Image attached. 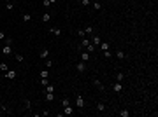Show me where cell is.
Wrapping results in <instances>:
<instances>
[{
	"label": "cell",
	"instance_id": "4",
	"mask_svg": "<svg viewBox=\"0 0 158 117\" xmlns=\"http://www.w3.org/2000/svg\"><path fill=\"white\" fill-rule=\"evenodd\" d=\"M112 91H114V93H121V91H123V84H121V82L112 84Z\"/></svg>",
	"mask_w": 158,
	"mask_h": 117
},
{
	"label": "cell",
	"instance_id": "38",
	"mask_svg": "<svg viewBox=\"0 0 158 117\" xmlns=\"http://www.w3.org/2000/svg\"><path fill=\"white\" fill-rule=\"evenodd\" d=\"M4 114H5V112H4V110H2V108H0V115H4Z\"/></svg>",
	"mask_w": 158,
	"mask_h": 117
},
{
	"label": "cell",
	"instance_id": "32",
	"mask_svg": "<svg viewBox=\"0 0 158 117\" xmlns=\"http://www.w3.org/2000/svg\"><path fill=\"white\" fill-rule=\"evenodd\" d=\"M62 105H63V107H67V105H70V101L67 100V98H63V100H62Z\"/></svg>",
	"mask_w": 158,
	"mask_h": 117
},
{
	"label": "cell",
	"instance_id": "25",
	"mask_svg": "<svg viewBox=\"0 0 158 117\" xmlns=\"http://www.w3.org/2000/svg\"><path fill=\"white\" fill-rule=\"evenodd\" d=\"M5 9H7V11H12V9H14V4H12V2H7V4H5Z\"/></svg>",
	"mask_w": 158,
	"mask_h": 117
},
{
	"label": "cell",
	"instance_id": "30",
	"mask_svg": "<svg viewBox=\"0 0 158 117\" xmlns=\"http://www.w3.org/2000/svg\"><path fill=\"white\" fill-rule=\"evenodd\" d=\"M25 107L30 110V108H32V101H30V100H25Z\"/></svg>",
	"mask_w": 158,
	"mask_h": 117
},
{
	"label": "cell",
	"instance_id": "2",
	"mask_svg": "<svg viewBox=\"0 0 158 117\" xmlns=\"http://www.w3.org/2000/svg\"><path fill=\"white\" fill-rule=\"evenodd\" d=\"M0 53H2V54H12V47H11V44H5Z\"/></svg>",
	"mask_w": 158,
	"mask_h": 117
},
{
	"label": "cell",
	"instance_id": "15",
	"mask_svg": "<svg viewBox=\"0 0 158 117\" xmlns=\"http://www.w3.org/2000/svg\"><path fill=\"white\" fill-rule=\"evenodd\" d=\"M91 5H93V9H95V11H100V9H102V2H99V0L91 2Z\"/></svg>",
	"mask_w": 158,
	"mask_h": 117
},
{
	"label": "cell",
	"instance_id": "19",
	"mask_svg": "<svg viewBox=\"0 0 158 117\" xmlns=\"http://www.w3.org/2000/svg\"><path fill=\"white\" fill-rule=\"evenodd\" d=\"M123 79H125V74L123 72H118L116 74V82H123Z\"/></svg>",
	"mask_w": 158,
	"mask_h": 117
},
{
	"label": "cell",
	"instance_id": "39",
	"mask_svg": "<svg viewBox=\"0 0 158 117\" xmlns=\"http://www.w3.org/2000/svg\"><path fill=\"white\" fill-rule=\"evenodd\" d=\"M7 2H12V0H5V4H7Z\"/></svg>",
	"mask_w": 158,
	"mask_h": 117
},
{
	"label": "cell",
	"instance_id": "27",
	"mask_svg": "<svg viewBox=\"0 0 158 117\" xmlns=\"http://www.w3.org/2000/svg\"><path fill=\"white\" fill-rule=\"evenodd\" d=\"M79 4L86 7V5H90V4H91V0H81V2H79Z\"/></svg>",
	"mask_w": 158,
	"mask_h": 117
},
{
	"label": "cell",
	"instance_id": "31",
	"mask_svg": "<svg viewBox=\"0 0 158 117\" xmlns=\"http://www.w3.org/2000/svg\"><path fill=\"white\" fill-rule=\"evenodd\" d=\"M7 68H9V67H7V63H0V70H2V72H5Z\"/></svg>",
	"mask_w": 158,
	"mask_h": 117
},
{
	"label": "cell",
	"instance_id": "24",
	"mask_svg": "<svg viewBox=\"0 0 158 117\" xmlns=\"http://www.w3.org/2000/svg\"><path fill=\"white\" fill-rule=\"evenodd\" d=\"M5 39H7V35H5V32H4V30H0V42H4Z\"/></svg>",
	"mask_w": 158,
	"mask_h": 117
},
{
	"label": "cell",
	"instance_id": "18",
	"mask_svg": "<svg viewBox=\"0 0 158 117\" xmlns=\"http://www.w3.org/2000/svg\"><path fill=\"white\" fill-rule=\"evenodd\" d=\"M49 32H51L53 35H56V37H60V35H62V30H60V28H49Z\"/></svg>",
	"mask_w": 158,
	"mask_h": 117
},
{
	"label": "cell",
	"instance_id": "12",
	"mask_svg": "<svg viewBox=\"0 0 158 117\" xmlns=\"http://www.w3.org/2000/svg\"><path fill=\"white\" fill-rule=\"evenodd\" d=\"M49 21H51V12L42 14V23H49Z\"/></svg>",
	"mask_w": 158,
	"mask_h": 117
},
{
	"label": "cell",
	"instance_id": "13",
	"mask_svg": "<svg viewBox=\"0 0 158 117\" xmlns=\"http://www.w3.org/2000/svg\"><path fill=\"white\" fill-rule=\"evenodd\" d=\"M84 49L88 51V53H90V54H91V53H95V49H97V46H93V44H91V42H90V44H88V46H86Z\"/></svg>",
	"mask_w": 158,
	"mask_h": 117
},
{
	"label": "cell",
	"instance_id": "21",
	"mask_svg": "<svg viewBox=\"0 0 158 117\" xmlns=\"http://www.w3.org/2000/svg\"><path fill=\"white\" fill-rule=\"evenodd\" d=\"M49 77V72L48 70H41V79H48Z\"/></svg>",
	"mask_w": 158,
	"mask_h": 117
},
{
	"label": "cell",
	"instance_id": "5",
	"mask_svg": "<svg viewBox=\"0 0 158 117\" xmlns=\"http://www.w3.org/2000/svg\"><path fill=\"white\" fill-rule=\"evenodd\" d=\"M76 70H77V72H84V70H86V63H84V61H79V63L76 65Z\"/></svg>",
	"mask_w": 158,
	"mask_h": 117
},
{
	"label": "cell",
	"instance_id": "7",
	"mask_svg": "<svg viewBox=\"0 0 158 117\" xmlns=\"http://www.w3.org/2000/svg\"><path fill=\"white\" fill-rule=\"evenodd\" d=\"M44 100H46V101H53V100H55V93H44Z\"/></svg>",
	"mask_w": 158,
	"mask_h": 117
},
{
	"label": "cell",
	"instance_id": "20",
	"mask_svg": "<svg viewBox=\"0 0 158 117\" xmlns=\"http://www.w3.org/2000/svg\"><path fill=\"white\" fill-rule=\"evenodd\" d=\"M109 42H100V49H102V53H104V51H109Z\"/></svg>",
	"mask_w": 158,
	"mask_h": 117
},
{
	"label": "cell",
	"instance_id": "41",
	"mask_svg": "<svg viewBox=\"0 0 158 117\" xmlns=\"http://www.w3.org/2000/svg\"><path fill=\"white\" fill-rule=\"evenodd\" d=\"M0 72H2V70H0Z\"/></svg>",
	"mask_w": 158,
	"mask_h": 117
},
{
	"label": "cell",
	"instance_id": "14",
	"mask_svg": "<svg viewBox=\"0 0 158 117\" xmlns=\"http://www.w3.org/2000/svg\"><path fill=\"white\" fill-rule=\"evenodd\" d=\"M116 58H118V60H125V58H126L125 53H123V49H118L116 51Z\"/></svg>",
	"mask_w": 158,
	"mask_h": 117
},
{
	"label": "cell",
	"instance_id": "11",
	"mask_svg": "<svg viewBox=\"0 0 158 117\" xmlns=\"http://www.w3.org/2000/svg\"><path fill=\"white\" fill-rule=\"evenodd\" d=\"M90 42H91V40H90V39H86V37H83V40L79 42V47H81V49H83V47H86V46H88V44H90Z\"/></svg>",
	"mask_w": 158,
	"mask_h": 117
},
{
	"label": "cell",
	"instance_id": "8",
	"mask_svg": "<svg viewBox=\"0 0 158 117\" xmlns=\"http://www.w3.org/2000/svg\"><path fill=\"white\" fill-rule=\"evenodd\" d=\"M72 114H74V110H72V107H70V105L63 107V115H72Z\"/></svg>",
	"mask_w": 158,
	"mask_h": 117
},
{
	"label": "cell",
	"instance_id": "34",
	"mask_svg": "<svg viewBox=\"0 0 158 117\" xmlns=\"http://www.w3.org/2000/svg\"><path fill=\"white\" fill-rule=\"evenodd\" d=\"M41 84H42V86H48L49 80H48V79H41Z\"/></svg>",
	"mask_w": 158,
	"mask_h": 117
},
{
	"label": "cell",
	"instance_id": "37",
	"mask_svg": "<svg viewBox=\"0 0 158 117\" xmlns=\"http://www.w3.org/2000/svg\"><path fill=\"white\" fill-rule=\"evenodd\" d=\"M48 2H49V4H56V0H48Z\"/></svg>",
	"mask_w": 158,
	"mask_h": 117
},
{
	"label": "cell",
	"instance_id": "29",
	"mask_svg": "<svg viewBox=\"0 0 158 117\" xmlns=\"http://www.w3.org/2000/svg\"><path fill=\"white\" fill-rule=\"evenodd\" d=\"M14 58H16V61H19V63H21V61H23V60H25V58H23V56H21V54H14Z\"/></svg>",
	"mask_w": 158,
	"mask_h": 117
},
{
	"label": "cell",
	"instance_id": "40",
	"mask_svg": "<svg viewBox=\"0 0 158 117\" xmlns=\"http://www.w3.org/2000/svg\"><path fill=\"white\" fill-rule=\"evenodd\" d=\"M76 2H81V0H76Z\"/></svg>",
	"mask_w": 158,
	"mask_h": 117
},
{
	"label": "cell",
	"instance_id": "9",
	"mask_svg": "<svg viewBox=\"0 0 158 117\" xmlns=\"http://www.w3.org/2000/svg\"><path fill=\"white\" fill-rule=\"evenodd\" d=\"M100 37H99V35H93V39H91V44H93V46H97V47H99L100 46Z\"/></svg>",
	"mask_w": 158,
	"mask_h": 117
},
{
	"label": "cell",
	"instance_id": "28",
	"mask_svg": "<svg viewBox=\"0 0 158 117\" xmlns=\"http://www.w3.org/2000/svg\"><path fill=\"white\" fill-rule=\"evenodd\" d=\"M84 33H90V35H91V33H93V28H91V26H86V28H84Z\"/></svg>",
	"mask_w": 158,
	"mask_h": 117
},
{
	"label": "cell",
	"instance_id": "17",
	"mask_svg": "<svg viewBox=\"0 0 158 117\" xmlns=\"http://www.w3.org/2000/svg\"><path fill=\"white\" fill-rule=\"evenodd\" d=\"M97 110H99V112H105V103H104V101H99V103H97Z\"/></svg>",
	"mask_w": 158,
	"mask_h": 117
},
{
	"label": "cell",
	"instance_id": "22",
	"mask_svg": "<svg viewBox=\"0 0 158 117\" xmlns=\"http://www.w3.org/2000/svg\"><path fill=\"white\" fill-rule=\"evenodd\" d=\"M44 87H46L48 93H55V86H53V84H48V86H44Z\"/></svg>",
	"mask_w": 158,
	"mask_h": 117
},
{
	"label": "cell",
	"instance_id": "1",
	"mask_svg": "<svg viewBox=\"0 0 158 117\" xmlns=\"http://www.w3.org/2000/svg\"><path fill=\"white\" fill-rule=\"evenodd\" d=\"M76 105H77V108H81V110L84 108V98H83L81 94H77V96H76Z\"/></svg>",
	"mask_w": 158,
	"mask_h": 117
},
{
	"label": "cell",
	"instance_id": "23",
	"mask_svg": "<svg viewBox=\"0 0 158 117\" xmlns=\"http://www.w3.org/2000/svg\"><path fill=\"white\" fill-rule=\"evenodd\" d=\"M128 115H130L128 110H119V117H128Z\"/></svg>",
	"mask_w": 158,
	"mask_h": 117
},
{
	"label": "cell",
	"instance_id": "10",
	"mask_svg": "<svg viewBox=\"0 0 158 117\" xmlns=\"http://www.w3.org/2000/svg\"><path fill=\"white\" fill-rule=\"evenodd\" d=\"M93 84H95V87H97V89H99V91H104V84L100 82L99 79H95V80H93Z\"/></svg>",
	"mask_w": 158,
	"mask_h": 117
},
{
	"label": "cell",
	"instance_id": "35",
	"mask_svg": "<svg viewBox=\"0 0 158 117\" xmlns=\"http://www.w3.org/2000/svg\"><path fill=\"white\" fill-rule=\"evenodd\" d=\"M77 35H79V37H86V33H84V30H77Z\"/></svg>",
	"mask_w": 158,
	"mask_h": 117
},
{
	"label": "cell",
	"instance_id": "33",
	"mask_svg": "<svg viewBox=\"0 0 158 117\" xmlns=\"http://www.w3.org/2000/svg\"><path fill=\"white\" fill-rule=\"evenodd\" d=\"M46 67H48V68H51V67H53V61L49 60V58H48V60H46Z\"/></svg>",
	"mask_w": 158,
	"mask_h": 117
},
{
	"label": "cell",
	"instance_id": "26",
	"mask_svg": "<svg viewBox=\"0 0 158 117\" xmlns=\"http://www.w3.org/2000/svg\"><path fill=\"white\" fill-rule=\"evenodd\" d=\"M30 19H32V14H23V21H25V23H28Z\"/></svg>",
	"mask_w": 158,
	"mask_h": 117
},
{
	"label": "cell",
	"instance_id": "36",
	"mask_svg": "<svg viewBox=\"0 0 158 117\" xmlns=\"http://www.w3.org/2000/svg\"><path fill=\"white\" fill-rule=\"evenodd\" d=\"M111 56H112V54L109 53V51H104V58H111Z\"/></svg>",
	"mask_w": 158,
	"mask_h": 117
},
{
	"label": "cell",
	"instance_id": "3",
	"mask_svg": "<svg viewBox=\"0 0 158 117\" xmlns=\"http://www.w3.org/2000/svg\"><path fill=\"white\" fill-rule=\"evenodd\" d=\"M5 77H7V79H16V77H18V72H16V70H7V72H5Z\"/></svg>",
	"mask_w": 158,
	"mask_h": 117
},
{
	"label": "cell",
	"instance_id": "16",
	"mask_svg": "<svg viewBox=\"0 0 158 117\" xmlns=\"http://www.w3.org/2000/svg\"><path fill=\"white\" fill-rule=\"evenodd\" d=\"M90 60V53H88V51H84V53H81V61H88Z\"/></svg>",
	"mask_w": 158,
	"mask_h": 117
},
{
	"label": "cell",
	"instance_id": "6",
	"mask_svg": "<svg viewBox=\"0 0 158 117\" xmlns=\"http://www.w3.org/2000/svg\"><path fill=\"white\" fill-rule=\"evenodd\" d=\"M41 58H42V60H48V58H49V49L48 47H44L41 51Z\"/></svg>",
	"mask_w": 158,
	"mask_h": 117
}]
</instances>
